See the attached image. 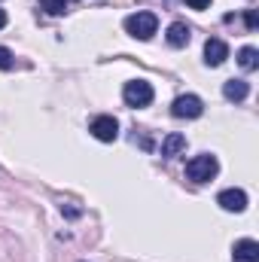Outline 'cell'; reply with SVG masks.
<instances>
[{
    "label": "cell",
    "mask_w": 259,
    "mask_h": 262,
    "mask_svg": "<svg viewBox=\"0 0 259 262\" xmlns=\"http://www.w3.org/2000/svg\"><path fill=\"white\" fill-rule=\"evenodd\" d=\"M122 98L128 107H146V104H153V85L146 79H131L122 89Z\"/></svg>",
    "instance_id": "obj_3"
},
{
    "label": "cell",
    "mask_w": 259,
    "mask_h": 262,
    "mask_svg": "<svg viewBox=\"0 0 259 262\" xmlns=\"http://www.w3.org/2000/svg\"><path fill=\"white\" fill-rule=\"evenodd\" d=\"M223 95H226V101H244L250 95V85L244 79H229V82H223Z\"/></svg>",
    "instance_id": "obj_9"
},
{
    "label": "cell",
    "mask_w": 259,
    "mask_h": 262,
    "mask_svg": "<svg viewBox=\"0 0 259 262\" xmlns=\"http://www.w3.org/2000/svg\"><path fill=\"white\" fill-rule=\"evenodd\" d=\"M12 64H15V61H12V52L0 46V70H9V67H12Z\"/></svg>",
    "instance_id": "obj_14"
},
{
    "label": "cell",
    "mask_w": 259,
    "mask_h": 262,
    "mask_svg": "<svg viewBox=\"0 0 259 262\" xmlns=\"http://www.w3.org/2000/svg\"><path fill=\"white\" fill-rule=\"evenodd\" d=\"M125 31L131 37H137V40H149L159 31V18L153 12H134V15L125 18Z\"/></svg>",
    "instance_id": "obj_2"
},
{
    "label": "cell",
    "mask_w": 259,
    "mask_h": 262,
    "mask_svg": "<svg viewBox=\"0 0 259 262\" xmlns=\"http://www.w3.org/2000/svg\"><path fill=\"white\" fill-rule=\"evenodd\" d=\"M73 3H76V0H40V6H43L49 15H64Z\"/></svg>",
    "instance_id": "obj_13"
},
{
    "label": "cell",
    "mask_w": 259,
    "mask_h": 262,
    "mask_svg": "<svg viewBox=\"0 0 259 262\" xmlns=\"http://www.w3.org/2000/svg\"><path fill=\"white\" fill-rule=\"evenodd\" d=\"M217 204H220L223 210H229V213H241V210L247 207V192H244V189H223V192L217 195Z\"/></svg>",
    "instance_id": "obj_6"
},
{
    "label": "cell",
    "mask_w": 259,
    "mask_h": 262,
    "mask_svg": "<svg viewBox=\"0 0 259 262\" xmlns=\"http://www.w3.org/2000/svg\"><path fill=\"white\" fill-rule=\"evenodd\" d=\"M232 259L235 262H259V244L253 238H241V241H235V247H232Z\"/></svg>",
    "instance_id": "obj_7"
},
{
    "label": "cell",
    "mask_w": 259,
    "mask_h": 262,
    "mask_svg": "<svg viewBox=\"0 0 259 262\" xmlns=\"http://www.w3.org/2000/svg\"><path fill=\"white\" fill-rule=\"evenodd\" d=\"M220 174V162H217V156H195L186 162V177L192 180V183H207V180H213Z\"/></svg>",
    "instance_id": "obj_1"
},
{
    "label": "cell",
    "mask_w": 259,
    "mask_h": 262,
    "mask_svg": "<svg viewBox=\"0 0 259 262\" xmlns=\"http://www.w3.org/2000/svg\"><path fill=\"white\" fill-rule=\"evenodd\" d=\"M226 58H229V46H226L223 40H217V37H213V40H207V43H204V61H207L210 67H220Z\"/></svg>",
    "instance_id": "obj_8"
},
{
    "label": "cell",
    "mask_w": 259,
    "mask_h": 262,
    "mask_svg": "<svg viewBox=\"0 0 259 262\" xmlns=\"http://www.w3.org/2000/svg\"><path fill=\"white\" fill-rule=\"evenodd\" d=\"M183 149H186V137H183V134H177V131H174V134H168V137L162 140V156H165V159H174V156H180Z\"/></svg>",
    "instance_id": "obj_10"
},
{
    "label": "cell",
    "mask_w": 259,
    "mask_h": 262,
    "mask_svg": "<svg viewBox=\"0 0 259 262\" xmlns=\"http://www.w3.org/2000/svg\"><path fill=\"white\" fill-rule=\"evenodd\" d=\"M165 37H168V43H171L174 49H180V46H186V43H189V28H186L183 21H174V25L168 28V34H165Z\"/></svg>",
    "instance_id": "obj_11"
},
{
    "label": "cell",
    "mask_w": 259,
    "mask_h": 262,
    "mask_svg": "<svg viewBox=\"0 0 259 262\" xmlns=\"http://www.w3.org/2000/svg\"><path fill=\"white\" fill-rule=\"evenodd\" d=\"M171 113H174L177 119H198V116L204 113V104H201L198 95H180V98L171 104Z\"/></svg>",
    "instance_id": "obj_4"
},
{
    "label": "cell",
    "mask_w": 259,
    "mask_h": 262,
    "mask_svg": "<svg viewBox=\"0 0 259 262\" xmlns=\"http://www.w3.org/2000/svg\"><path fill=\"white\" fill-rule=\"evenodd\" d=\"M89 131H92L98 140L113 143V140L119 137V122H116L113 116H95V119H92V125H89Z\"/></svg>",
    "instance_id": "obj_5"
},
{
    "label": "cell",
    "mask_w": 259,
    "mask_h": 262,
    "mask_svg": "<svg viewBox=\"0 0 259 262\" xmlns=\"http://www.w3.org/2000/svg\"><path fill=\"white\" fill-rule=\"evenodd\" d=\"M3 25H6V12L0 9V28H3Z\"/></svg>",
    "instance_id": "obj_17"
},
{
    "label": "cell",
    "mask_w": 259,
    "mask_h": 262,
    "mask_svg": "<svg viewBox=\"0 0 259 262\" xmlns=\"http://www.w3.org/2000/svg\"><path fill=\"white\" fill-rule=\"evenodd\" d=\"M238 64L244 67V70H256L259 67V52L253 46H244L241 52H238Z\"/></svg>",
    "instance_id": "obj_12"
},
{
    "label": "cell",
    "mask_w": 259,
    "mask_h": 262,
    "mask_svg": "<svg viewBox=\"0 0 259 262\" xmlns=\"http://www.w3.org/2000/svg\"><path fill=\"white\" fill-rule=\"evenodd\" d=\"M186 3H189L192 9H207V6H210V0H186Z\"/></svg>",
    "instance_id": "obj_16"
},
{
    "label": "cell",
    "mask_w": 259,
    "mask_h": 262,
    "mask_svg": "<svg viewBox=\"0 0 259 262\" xmlns=\"http://www.w3.org/2000/svg\"><path fill=\"white\" fill-rule=\"evenodd\" d=\"M244 21H247V28H250V31H256V12H253V9H250V12H247V15H244Z\"/></svg>",
    "instance_id": "obj_15"
}]
</instances>
